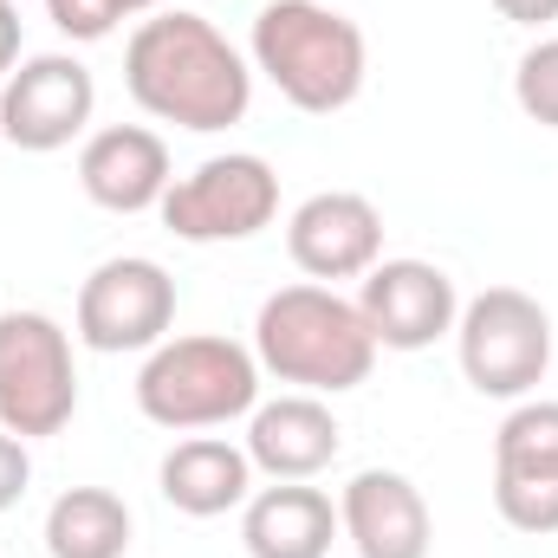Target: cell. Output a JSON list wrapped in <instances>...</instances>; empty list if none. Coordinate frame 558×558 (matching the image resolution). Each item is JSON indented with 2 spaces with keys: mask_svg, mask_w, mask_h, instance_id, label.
I'll list each match as a JSON object with an SVG mask.
<instances>
[{
  "mask_svg": "<svg viewBox=\"0 0 558 558\" xmlns=\"http://www.w3.org/2000/svg\"><path fill=\"white\" fill-rule=\"evenodd\" d=\"M20 65V13H13V0H0V78Z\"/></svg>",
  "mask_w": 558,
  "mask_h": 558,
  "instance_id": "603a6c76",
  "label": "cell"
},
{
  "mask_svg": "<svg viewBox=\"0 0 558 558\" xmlns=\"http://www.w3.org/2000/svg\"><path fill=\"white\" fill-rule=\"evenodd\" d=\"M338 526L357 546V558H428V546H435L428 500L397 468L351 474V487L338 494Z\"/></svg>",
  "mask_w": 558,
  "mask_h": 558,
  "instance_id": "4fadbf2b",
  "label": "cell"
},
{
  "mask_svg": "<svg viewBox=\"0 0 558 558\" xmlns=\"http://www.w3.org/2000/svg\"><path fill=\"white\" fill-rule=\"evenodd\" d=\"M52 558H124L131 553V507L111 487H65L46 513Z\"/></svg>",
  "mask_w": 558,
  "mask_h": 558,
  "instance_id": "ac0fdd59",
  "label": "cell"
},
{
  "mask_svg": "<svg viewBox=\"0 0 558 558\" xmlns=\"http://www.w3.org/2000/svg\"><path fill=\"white\" fill-rule=\"evenodd\" d=\"M92 111H98V85L72 52H39L0 85V137L33 156L65 149L92 124Z\"/></svg>",
  "mask_w": 558,
  "mask_h": 558,
  "instance_id": "9c48e42d",
  "label": "cell"
},
{
  "mask_svg": "<svg viewBox=\"0 0 558 558\" xmlns=\"http://www.w3.org/2000/svg\"><path fill=\"white\" fill-rule=\"evenodd\" d=\"M494 13L513 26H546V20H558V0H494Z\"/></svg>",
  "mask_w": 558,
  "mask_h": 558,
  "instance_id": "7402d4cb",
  "label": "cell"
},
{
  "mask_svg": "<svg viewBox=\"0 0 558 558\" xmlns=\"http://www.w3.org/2000/svg\"><path fill=\"white\" fill-rule=\"evenodd\" d=\"M162 228L175 241H195V247H215V241H254L260 228H274L279 215V175L267 156H208L195 162L189 175L169 182V195L156 202Z\"/></svg>",
  "mask_w": 558,
  "mask_h": 558,
  "instance_id": "52a82bcc",
  "label": "cell"
},
{
  "mask_svg": "<svg viewBox=\"0 0 558 558\" xmlns=\"http://www.w3.org/2000/svg\"><path fill=\"white\" fill-rule=\"evenodd\" d=\"M254 403H260V357L215 331L162 338L137 371V410L175 435L254 416Z\"/></svg>",
  "mask_w": 558,
  "mask_h": 558,
  "instance_id": "277c9868",
  "label": "cell"
},
{
  "mask_svg": "<svg viewBox=\"0 0 558 558\" xmlns=\"http://www.w3.org/2000/svg\"><path fill=\"white\" fill-rule=\"evenodd\" d=\"M26 481H33V454H26V441H20V435H7V428H0V513L26 494Z\"/></svg>",
  "mask_w": 558,
  "mask_h": 558,
  "instance_id": "44dd1931",
  "label": "cell"
},
{
  "mask_svg": "<svg viewBox=\"0 0 558 558\" xmlns=\"http://www.w3.org/2000/svg\"><path fill=\"white\" fill-rule=\"evenodd\" d=\"M454 344H461V377L481 397H526V390H539V377L553 364V318L533 292L487 286L481 299L461 305Z\"/></svg>",
  "mask_w": 558,
  "mask_h": 558,
  "instance_id": "5b68a950",
  "label": "cell"
},
{
  "mask_svg": "<svg viewBox=\"0 0 558 558\" xmlns=\"http://www.w3.org/2000/svg\"><path fill=\"white\" fill-rule=\"evenodd\" d=\"M175 325V279L156 260L124 254L105 260L98 274L78 286V338L105 357L118 351H156Z\"/></svg>",
  "mask_w": 558,
  "mask_h": 558,
  "instance_id": "ba28073f",
  "label": "cell"
},
{
  "mask_svg": "<svg viewBox=\"0 0 558 558\" xmlns=\"http://www.w3.org/2000/svg\"><path fill=\"white\" fill-rule=\"evenodd\" d=\"M344 428L318 397H279V403H254L247 422V461L274 481H312L338 461Z\"/></svg>",
  "mask_w": 558,
  "mask_h": 558,
  "instance_id": "9a60e30c",
  "label": "cell"
},
{
  "mask_svg": "<svg viewBox=\"0 0 558 558\" xmlns=\"http://www.w3.org/2000/svg\"><path fill=\"white\" fill-rule=\"evenodd\" d=\"M494 507L513 533H558V403H520L494 435Z\"/></svg>",
  "mask_w": 558,
  "mask_h": 558,
  "instance_id": "30bf717a",
  "label": "cell"
},
{
  "mask_svg": "<svg viewBox=\"0 0 558 558\" xmlns=\"http://www.w3.org/2000/svg\"><path fill=\"white\" fill-rule=\"evenodd\" d=\"M169 143L143 124H105L78 149V189L111 208V215H143L169 195Z\"/></svg>",
  "mask_w": 558,
  "mask_h": 558,
  "instance_id": "5bb4252c",
  "label": "cell"
},
{
  "mask_svg": "<svg viewBox=\"0 0 558 558\" xmlns=\"http://www.w3.org/2000/svg\"><path fill=\"white\" fill-rule=\"evenodd\" d=\"M124 85L149 118L182 131H228L254 105V72L228 46V33L202 13H156L124 46Z\"/></svg>",
  "mask_w": 558,
  "mask_h": 558,
  "instance_id": "6da1fadb",
  "label": "cell"
},
{
  "mask_svg": "<svg viewBox=\"0 0 558 558\" xmlns=\"http://www.w3.org/2000/svg\"><path fill=\"white\" fill-rule=\"evenodd\" d=\"M286 254L292 267L318 286L331 279H364L384 260V215L371 195H351V189H325L312 202L292 208L286 221Z\"/></svg>",
  "mask_w": 558,
  "mask_h": 558,
  "instance_id": "8fae6325",
  "label": "cell"
},
{
  "mask_svg": "<svg viewBox=\"0 0 558 558\" xmlns=\"http://www.w3.org/2000/svg\"><path fill=\"white\" fill-rule=\"evenodd\" d=\"M338 507L331 494L305 487V481H279V487H260L241 513V539L254 558H325L331 539H338Z\"/></svg>",
  "mask_w": 558,
  "mask_h": 558,
  "instance_id": "e0dca14e",
  "label": "cell"
},
{
  "mask_svg": "<svg viewBox=\"0 0 558 558\" xmlns=\"http://www.w3.org/2000/svg\"><path fill=\"white\" fill-rule=\"evenodd\" d=\"M46 13L65 39H105L118 20H131L124 0H46Z\"/></svg>",
  "mask_w": 558,
  "mask_h": 558,
  "instance_id": "ffe728a7",
  "label": "cell"
},
{
  "mask_svg": "<svg viewBox=\"0 0 558 558\" xmlns=\"http://www.w3.org/2000/svg\"><path fill=\"white\" fill-rule=\"evenodd\" d=\"M513 98H520V111H526L533 124L558 131V39H539V46L520 59V72H513Z\"/></svg>",
  "mask_w": 558,
  "mask_h": 558,
  "instance_id": "d6986e66",
  "label": "cell"
},
{
  "mask_svg": "<svg viewBox=\"0 0 558 558\" xmlns=\"http://www.w3.org/2000/svg\"><path fill=\"white\" fill-rule=\"evenodd\" d=\"M364 33L325 0H267L254 13V72L274 78L292 111L331 118L364 92Z\"/></svg>",
  "mask_w": 558,
  "mask_h": 558,
  "instance_id": "3957f363",
  "label": "cell"
},
{
  "mask_svg": "<svg viewBox=\"0 0 558 558\" xmlns=\"http://www.w3.org/2000/svg\"><path fill=\"white\" fill-rule=\"evenodd\" d=\"M162 0H124V13H156Z\"/></svg>",
  "mask_w": 558,
  "mask_h": 558,
  "instance_id": "cb8c5ba5",
  "label": "cell"
},
{
  "mask_svg": "<svg viewBox=\"0 0 558 558\" xmlns=\"http://www.w3.org/2000/svg\"><path fill=\"white\" fill-rule=\"evenodd\" d=\"M156 481H162V500L189 520H215V513H234V507L254 500V461H247V448H234L221 435L175 441L162 454Z\"/></svg>",
  "mask_w": 558,
  "mask_h": 558,
  "instance_id": "2e32d148",
  "label": "cell"
},
{
  "mask_svg": "<svg viewBox=\"0 0 558 558\" xmlns=\"http://www.w3.org/2000/svg\"><path fill=\"white\" fill-rule=\"evenodd\" d=\"M357 312H364L377 351H428L435 338L454 331L461 299H454V279L428 260H377L364 274Z\"/></svg>",
  "mask_w": 558,
  "mask_h": 558,
  "instance_id": "7c38bea8",
  "label": "cell"
},
{
  "mask_svg": "<svg viewBox=\"0 0 558 558\" xmlns=\"http://www.w3.org/2000/svg\"><path fill=\"white\" fill-rule=\"evenodd\" d=\"M78 416L72 338L46 312H0V428L20 441L59 435Z\"/></svg>",
  "mask_w": 558,
  "mask_h": 558,
  "instance_id": "8992f818",
  "label": "cell"
},
{
  "mask_svg": "<svg viewBox=\"0 0 558 558\" xmlns=\"http://www.w3.org/2000/svg\"><path fill=\"white\" fill-rule=\"evenodd\" d=\"M254 357L279 384H299L305 397L357 390L377 364V338L351 299H338L318 279L279 286L254 318Z\"/></svg>",
  "mask_w": 558,
  "mask_h": 558,
  "instance_id": "7a4b0ae2",
  "label": "cell"
}]
</instances>
